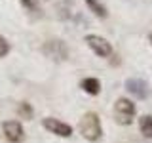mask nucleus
Listing matches in <instances>:
<instances>
[{"mask_svg": "<svg viewBox=\"0 0 152 143\" xmlns=\"http://www.w3.org/2000/svg\"><path fill=\"white\" fill-rule=\"evenodd\" d=\"M80 133L84 136V139L88 141H99L103 136V126H101V118L97 113H86L80 120Z\"/></svg>", "mask_w": 152, "mask_h": 143, "instance_id": "1", "label": "nucleus"}, {"mask_svg": "<svg viewBox=\"0 0 152 143\" xmlns=\"http://www.w3.org/2000/svg\"><path fill=\"white\" fill-rule=\"evenodd\" d=\"M133 116H135V103L127 97H118L116 103H114V118H116V122L122 124V126H127V124L133 122Z\"/></svg>", "mask_w": 152, "mask_h": 143, "instance_id": "2", "label": "nucleus"}, {"mask_svg": "<svg viewBox=\"0 0 152 143\" xmlns=\"http://www.w3.org/2000/svg\"><path fill=\"white\" fill-rule=\"evenodd\" d=\"M42 54L53 61H65V59H69V46L63 40H59V38H53V40L44 42Z\"/></svg>", "mask_w": 152, "mask_h": 143, "instance_id": "3", "label": "nucleus"}, {"mask_svg": "<svg viewBox=\"0 0 152 143\" xmlns=\"http://www.w3.org/2000/svg\"><path fill=\"white\" fill-rule=\"evenodd\" d=\"M84 42L91 48L99 57H110L112 55V46H110V42H108L107 38H103L99 35H86Z\"/></svg>", "mask_w": 152, "mask_h": 143, "instance_id": "4", "label": "nucleus"}, {"mask_svg": "<svg viewBox=\"0 0 152 143\" xmlns=\"http://www.w3.org/2000/svg\"><path fill=\"white\" fill-rule=\"evenodd\" d=\"M42 126L46 128V130H50L51 133H55V136L59 137H70L72 136V126L66 122H61L59 118H53V116H48L42 120Z\"/></svg>", "mask_w": 152, "mask_h": 143, "instance_id": "5", "label": "nucleus"}, {"mask_svg": "<svg viewBox=\"0 0 152 143\" xmlns=\"http://www.w3.org/2000/svg\"><path fill=\"white\" fill-rule=\"evenodd\" d=\"M2 132L10 143H21L25 137V130L19 120H6L2 124Z\"/></svg>", "mask_w": 152, "mask_h": 143, "instance_id": "6", "label": "nucleus"}, {"mask_svg": "<svg viewBox=\"0 0 152 143\" xmlns=\"http://www.w3.org/2000/svg\"><path fill=\"white\" fill-rule=\"evenodd\" d=\"M126 90L137 99H145L148 95V84L141 78H127L126 80Z\"/></svg>", "mask_w": 152, "mask_h": 143, "instance_id": "7", "label": "nucleus"}, {"mask_svg": "<svg viewBox=\"0 0 152 143\" xmlns=\"http://www.w3.org/2000/svg\"><path fill=\"white\" fill-rule=\"evenodd\" d=\"M80 88L89 95H99L101 94V80L95 78V76H88V78H84L80 82Z\"/></svg>", "mask_w": 152, "mask_h": 143, "instance_id": "8", "label": "nucleus"}, {"mask_svg": "<svg viewBox=\"0 0 152 143\" xmlns=\"http://www.w3.org/2000/svg\"><path fill=\"white\" fill-rule=\"evenodd\" d=\"M86 4H88V8L91 10V12L95 13V15L97 17H101V19H104L108 15V12H107V8L103 6L101 2H99V0H86Z\"/></svg>", "mask_w": 152, "mask_h": 143, "instance_id": "9", "label": "nucleus"}, {"mask_svg": "<svg viewBox=\"0 0 152 143\" xmlns=\"http://www.w3.org/2000/svg\"><path fill=\"white\" fill-rule=\"evenodd\" d=\"M139 130L145 137H152V116L150 114H145V116L139 118Z\"/></svg>", "mask_w": 152, "mask_h": 143, "instance_id": "10", "label": "nucleus"}, {"mask_svg": "<svg viewBox=\"0 0 152 143\" xmlns=\"http://www.w3.org/2000/svg\"><path fill=\"white\" fill-rule=\"evenodd\" d=\"M17 113L21 114L23 118H32V107H31V103H27V101H23V103H19V107H17Z\"/></svg>", "mask_w": 152, "mask_h": 143, "instance_id": "11", "label": "nucleus"}, {"mask_svg": "<svg viewBox=\"0 0 152 143\" xmlns=\"http://www.w3.org/2000/svg\"><path fill=\"white\" fill-rule=\"evenodd\" d=\"M19 2L25 6L31 13H34V12H40V8H38V4H36V0H19Z\"/></svg>", "mask_w": 152, "mask_h": 143, "instance_id": "12", "label": "nucleus"}, {"mask_svg": "<svg viewBox=\"0 0 152 143\" xmlns=\"http://www.w3.org/2000/svg\"><path fill=\"white\" fill-rule=\"evenodd\" d=\"M8 52H10V44H8V40L4 36H0V59H2L4 55H8Z\"/></svg>", "mask_w": 152, "mask_h": 143, "instance_id": "13", "label": "nucleus"}]
</instances>
